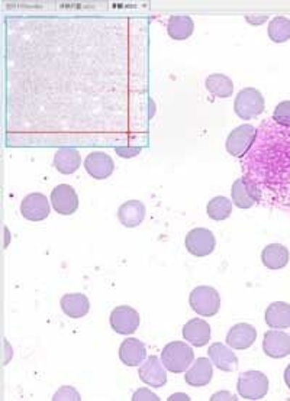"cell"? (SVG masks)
<instances>
[{
	"instance_id": "35",
	"label": "cell",
	"mask_w": 290,
	"mask_h": 401,
	"mask_svg": "<svg viewBox=\"0 0 290 401\" xmlns=\"http://www.w3.org/2000/svg\"><path fill=\"white\" fill-rule=\"evenodd\" d=\"M168 400H170V401H173V400H189V397H187L186 394H174V395H171Z\"/></svg>"
},
{
	"instance_id": "20",
	"label": "cell",
	"mask_w": 290,
	"mask_h": 401,
	"mask_svg": "<svg viewBox=\"0 0 290 401\" xmlns=\"http://www.w3.org/2000/svg\"><path fill=\"white\" fill-rule=\"evenodd\" d=\"M231 197L238 209H250L255 203H258L253 186L244 177L236 180L234 184H232Z\"/></svg>"
},
{
	"instance_id": "18",
	"label": "cell",
	"mask_w": 290,
	"mask_h": 401,
	"mask_svg": "<svg viewBox=\"0 0 290 401\" xmlns=\"http://www.w3.org/2000/svg\"><path fill=\"white\" fill-rule=\"evenodd\" d=\"M208 355L212 361V364L225 372H232L238 368V358L236 352H232L229 348H226L224 343L216 342L211 345Z\"/></svg>"
},
{
	"instance_id": "28",
	"label": "cell",
	"mask_w": 290,
	"mask_h": 401,
	"mask_svg": "<svg viewBox=\"0 0 290 401\" xmlns=\"http://www.w3.org/2000/svg\"><path fill=\"white\" fill-rule=\"evenodd\" d=\"M269 37L273 42L282 44L290 40V19L284 16H276L269 23Z\"/></svg>"
},
{
	"instance_id": "26",
	"label": "cell",
	"mask_w": 290,
	"mask_h": 401,
	"mask_svg": "<svg viewBox=\"0 0 290 401\" xmlns=\"http://www.w3.org/2000/svg\"><path fill=\"white\" fill-rule=\"evenodd\" d=\"M205 84L211 95L221 99H226L234 93V83L225 74H211Z\"/></svg>"
},
{
	"instance_id": "2",
	"label": "cell",
	"mask_w": 290,
	"mask_h": 401,
	"mask_svg": "<svg viewBox=\"0 0 290 401\" xmlns=\"http://www.w3.org/2000/svg\"><path fill=\"white\" fill-rule=\"evenodd\" d=\"M195 361L193 349L185 342H170L164 347L161 352V362L166 369L173 372V374H180V372L187 371V368Z\"/></svg>"
},
{
	"instance_id": "17",
	"label": "cell",
	"mask_w": 290,
	"mask_h": 401,
	"mask_svg": "<svg viewBox=\"0 0 290 401\" xmlns=\"http://www.w3.org/2000/svg\"><path fill=\"white\" fill-rule=\"evenodd\" d=\"M147 357V348L137 337H128L121 343L120 359L127 366H138L145 361Z\"/></svg>"
},
{
	"instance_id": "27",
	"label": "cell",
	"mask_w": 290,
	"mask_h": 401,
	"mask_svg": "<svg viewBox=\"0 0 290 401\" xmlns=\"http://www.w3.org/2000/svg\"><path fill=\"white\" fill-rule=\"evenodd\" d=\"M207 212H208V216L211 219L216 220V222L225 220L232 213V202H231V200H228L226 197H224V196L214 197L211 202L208 203Z\"/></svg>"
},
{
	"instance_id": "34",
	"label": "cell",
	"mask_w": 290,
	"mask_h": 401,
	"mask_svg": "<svg viewBox=\"0 0 290 401\" xmlns=\"http://www.w3.org/2000/svg\"><path fill=\"white\" fill-rule=\"evenodd\" d=\"M283 378H284V383H286V385L289 387V390H290V364L287 365V368L284 369V376H283Z\"/></svg>"
},
{
	"instance_id": "11",
	"label": "cell",
	"mask_w": 290,
	"mask_h": 401,
	"mask_svg": "<svg viewBox=\"0 0 290 401\" xmlns=\"http://www.w3.org/2000/svg\"><path fill=\"white\" fill-rule=\"evenodd\" d=\"M50 202L41 193H33L22 200L21 213L31 222H41L50 216Z\"/></svg>"
},
{
	"instance_id": "8",
	"label": "cell",
	"mask_w": 290,
	"mask_h": 401,
	"mask_svg": "<svg viewBox=\"0 0 290 401\" xmlns=\"http://www.w3.org/2000/svg\"><path fill=\"white\" fill-rule=\"evenodd\" d=\"M110 328L120 335H132L139 326V314L129 306H118L110 313Z\"/></svg>"
},
{
	"instance_id": "9",
	"label": "cell",
	"mask_w": 290,
	"mask_h": 401,
	"mask_svg": "<svg viewBox=\"0 0 290 401\" xmlns=\"http://www.w3.org/2000/svg\"><path fill=\"white\" fill-rule=\"evenodd\" d=\"M51 203L57 213L70 216L79 209V196L71 186L60 184L51 191Z\"/></svg>"
},
{
	"instance_id": "3",
	"label": "cell",
	"mask_w": 290,
	"mask_h": 401,
	"mask_svg": "<svg viewBox=\"0 0 290 401\" xmlns=\"http://www.w3.org/2000/svg\"><path fill=\"white\" fill-rule=\"evenodd\" d=\"M189 303L192 310L196 311L199 316L212 318L219 311L221 297L214 287H209V285H199V287L192 290L189 296Z\"/></svg>"
},
{
	"instance_id": "4",
	"label": "cell",
	"mask_w": 290,
	"mask_h": 401,
	"mask_svg": "<svg viewBox=\"0 0 290 401\" xmlns=\"http://www.w3.org/2000/svg\"><path fill=\"white\" fill-rule=\"evenodd\" d=\"M265 97L257 89L245 88L243 89L234 102V110L238 118L244 121H251L265 112Z\"/></svg>"
},
{
	"instance_id": "30",
	"label": "cell",
	"mask_w": 290,
	"mask_h": 401,
	"mask_svg": "<svg viewBox=\"0 0 290 401\" xmlns=\"http://www.w3.org/2000/svg\"><path fill=\"white\" fill-rule=\"evenodd\" d=\"M52 400L54 401H58V400H77L79 401L81 398H80V394L73 387H62L55 393Z\"/></svg>"
},
{
	"instance_id": "16",
	"label": "cell",
	"mask_w": 290,
	"mask_h": 401,
	"mask_svg": "<svg viewBox=\"0 0 290 401\" xmlns=\"http://www.w3.org/2000/svg\"><path fill=\"white\" fill-rule=\"evenodd\" d=\"M211 358H199L186 372L185 380L192 387H205L212 381L214 366Z\"/></svg>"
},
{
	"instance_id": "19",
	"label": "cell",
	"mask_w": 290,
	"mask_h": 401,
	"mask_svg": "<svg viewBox=\"0 0 290 401\" xmlns=\"http://www.w3.org/2000/svg\"><path fill=\"white\" fill-rule=\"evenodd\" d=\"M60 304H62V310L64 311V314H67V316L71 319L84 318L91 310L89 299L80 293L64 294L60 300Z\"/></svg>"
},
{
	"instance_id": "5",
	"label": "cell",
	"mask_w": 290,
	"mask_h": 401,
	"mask_svg": "<svg viewBox=\"0 0 290 401\" xmlns=\"http://www.w3.org/2000/svg\"><path fill=\"white\" fill-rule=\"evenodd\" d=\"M238 394L245 400H261L269 391V378L260 371H248L240 376Z\"/></svg>"
},
{
	"instance_id": "21",
	"label": "cell",
	"mask_w": 290,
	"mask_h": 401,
	"mask_svg": "<svg viewBox=\"0 0 290 401\" xmlns=\"http://www.w3.org/2000/svg\"><path fill=\"white\" fill-rule=\"evenodd\" d=\"M145 206L139 200H129L118 209V219L125 227H137L145 219Z\"/></svg>"
},
{
	"instance_id": "22",
	"label": "cell",
	"mask_w": 290,
	"mask_h": 401,
	"mask_svg": "<svg viewBox=\"0 0 290 401\" xmlns=\"http://www.w3.org/2000/svg\"><path fill=\"white\" fill-rule=\"evenodd\" d=\"M261 263L269 270H282L289 263V249L282 244H270L261 252Z\"/></svg>"
},
{
	"instance_id": "13",
	"label": "cell",
	"mask_w": 290,
	"mask_h": 401,
	"mask_svg": "<svg viewBox=\"0 0 290 401\" xmlns=\"http://www.w3.org/2000/svg\"><path fill=\"white\" fill-rule=\"evenodd\" d=\"M84 168L87 171V174L92 176L96 180H105L108 177H110V174L113 173L115 169V164L113 160L110 158V155L96 151L87 155L86 161H84Z\"/></svg>"
},
{
	"instance_id": "24",
	"label": "cell",
	"mask_w": 290,
	"mask_h": 401,
	"mask_svg": "<svg viewBox=\"0 0 290 401\" xmlns=\"http://www.w3.org/2000/svg\"><path fill=\"white\" fill-rule=\"evenodd\" d=\"M81 164V157L76 148H62L54 155V167L62 174H73Z\"/></svg>"
},
{
	"instance_id": "6",
	"label": "cell",
	"mask_w": 290,
	"mask_h": 401,
	"mask_svg": "<svg viewBox=\"0 0 290 401\" xmlns=\"http://www.w3.org/2000/svg\"><path fill=\"white\" fill-rule=\"evenodd\" d=\"M257 129L253 125H241L232 131L225 142L226 152L232 157L243 158L253 147Z\"/></svg>"
},
{
	"instance_id": "12",
	"label": "cell",
	"mask_w": 290,
	"mask_h": 401,
	"mask_svg": "<svg viewBox=\"0 0 290 401\" xmlns=\"http://www.w3.org/2000/svg\"><path fill=\"white\" fill-rule=\"evenodd\" d=\"M263 351L267 357L274 359L290 355V336L283 330H267L265 333Z\"/></svg>"
},
{
	"instance_id": "25",
	"label": "cell",
	"mask_w": 290,
	"mask_h": 401,
	"mask_svg": "<svg viewBox=\"0 0 290 401\" xmlns=\"http://www.w3.org/2000/svg\"><path fill=\"white\" fill-rule=\"evenodd\" d=\"M266 323L272 329L290 328V304L274 301L266 310Z\"/></svg>"
},
{
	"instance_id": "14",
	"label": "cell",
	"mask_w": 290,
	"mask_h": 401,
	"mask_svg": "<svg viewBox=\"0 0 290 401\" xmlns=\"http://www.w3.org/2000/svg\"><path fill=\"white\" fill-rule=\"evenodd\" d=\"M257 339V330L248 323H238L232 326L226 335V345L232 349H248Z\"/></svg>"
},
{
	"instance_id": "31",
	"label": "cell",
	"mask_w": 290,
	"mask_h": 401,
	"mask_svg": "<svg viewBox=\"0 0 290 401\" xmlns=\"http://www.w3.org/2000/svg\"><path fill=\"white\" fill-rule=\"evenodd\" d=\"M132 400L134 401H141V400H151V401H158L160 398L154 394V393H151L150 390H145V388H141V390H138L134 395H132Z\"/></svg>"
},
{
	"instance_id": "7",
	"label": "cell",
	"mask_w": 290,
	"mask_h": 401,
	"mask_svg": "<svg viewBox=\"0 0 290 401\" xmlns=\"http://www.w3.org/2000/svg\"><path fill=\"white\" fill-rule=\"evenodd\" d=\"M185 244L192 255L202 258L211 255L215 251L216 241L215 235L209 231V229L196 227L192 229V231L187 234Z\"/></svg>"
},
{
	"instance_id": "15",
	"label": "cell",
	"mask_w": 290,
	"mask_h": 401,
	"mask_svg": "<svg viewBox=\"0 0 290 401\" xmlns=\"http://www.w3.org/2000/svg\"><path fill=\"white\" fill-rule=\"evenodd\" d=\"M183 337L196 348L205 347L211 340V326L203 319H192L183 326Z\"/></svg>"
},
{
	"instance_id": "29",
	"label": "cell",
	"mask_w": 290,
	"mask_h": 401,
	"mask_svg": "<svg viewBox=\"0 0 290 401\" xmlns=\"http://www.w3.org/2000/svg\"><path fill=\"white\" fill-rule=\"evenodd\" d=\"M273 121L282 126L290 128V100L282 102L273 112Z\"/></svg>"
},
{
	"instance_id": "1",
	"label": "cell",
	"mask_w": 290,
	"mask_h": 401,
	"mask_svg": "<svg viewBox=\"0 0 290 401\" xmlns=\"http://www.w3.org/2000/svg\"><path fill=\"white\" fill-rule=\"evenodd\" d=\"M243 174L258 203L290 210V128L273 119L261 124L243 157Z\"/></svg>"
},
{
	"instance_id": "23",
	"label": "cell",
	"mask_w": 290,
	"mask_h": 401,
	"mask_svg": "<svg viewBox=\"0 0 290 401\" xmlns=\"http://www.w3.org/2000/svg\"><path fill=\"white\" fill-rule=\"evenodd\" d=\"M195 31V23L190 16L186 15H174L170 16L167 23V32L171 40L185 41L192 37Z\"/></svg>"
},
{
	"instance_id": "10",
	"label": "cell",
	"mask_w": 290,
	"mask_h": 401,
	"mask_svg": "<svg viewBox=\"0 0 290 401\" xmlns=\"http://www.w3.org/2000/svg\"><path fill=\"white\" fill-rule=\"evenodd\" d=\"M138 376L144 384H147L150 387L160 388L167 384L166 366L156 355L149 357L141 364L138 369Z\"/></svg>"
},
{
	"instance_id": "33",
	"label": "cell",
	"mask_w": 290,
	"mask_h": 401,
	"mask_svg": "<svg viewBox=\"0 0 290 401\" xmlns=\"http://www.w3.org/2000/svg\"><path fill=\"white\" fill-rule=\"evenodd\" d=\"M212 401H218V400H232V401H236L237 397L234 394H231V393H225V391H221V393H216L212 395L211 398Z\"/></svg>"
},
{
	"instance_id": "32",
	"label": "cell",
	"mask_w": 290,
	"mask_h": 401,
	"mask_svg": "<svg viewBox=\"0 0 290 401\" xmlns=\"http://www.w3.org/2000/svg\"><path fill=\"white\" fill-rule=\"evenodd\" d=\"M116 152L120 154V157H124V158H132V157H137L139 152H141V148H116Z\"/></svg>"
}]
</instances>
